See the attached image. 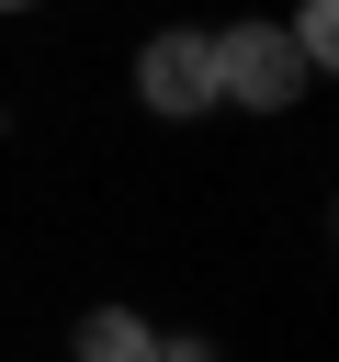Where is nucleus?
<instances>
[{
  "label": "nucleus",
  "mask_w": 339,
  "mask_h": 362,
  "mask_svg": "<svg viewBox=\"0 0 339 362\" xmlns=\"http://www.w3.org/2000/svg\"><path fill=\"white\" fill-rule=\"evenodd\" d=\"M68 362H158V328H147L136 305H90V317L68 328Z\"/></svg>",
  "instance_id": "obj_3"
},
{
  "label": "nucleus",
  "mask_w": 339,
  "mask_h": 362,
  "mask_svg": "<svg viewBox=\"0 0 339 362\" xmlns=\"http://www.w3.org/2000/svg\"><path fill=\"white\" fill-rule=\"evenodd\" d=\"M294 57H305V79H328V57H339V0H294Z\"/></svg>",
  "instance_id": "obj_4"
},
{
  "label": "nucleus",
  "mask_w": 339,
  "mask_h": 362,
  "mask_svg": "<svg viewBox=\"0 0 339 362\" xmlns=\"http://www.w3.org/2000/svg\"><path fill=\"white\" fill-rule=\"evenodd\" d=\"M316 79H305V57H294V34L282 23H226L215 34V113H294Z\"/></svg>",
  "instance_id": "obj_1"
},
{
  "label": "nucleus",
  "mask_w": 339,
  "mask_h": 362,
  "mask_svg": "<svg viewBox=\"0 0 339 362\" xmlns=\"http://www.w3.org/2000/svg\"><path fill=\"white\" fill-rule=\"evenodd\" d=\"M136 102H147L158 124H203V113H215V34H192V23L147 34V45H136Z\"/></svg>",
  "instance_id": "obj_2"
}]
</instances>
